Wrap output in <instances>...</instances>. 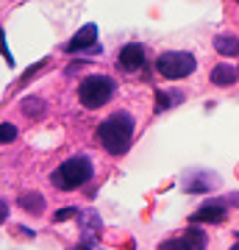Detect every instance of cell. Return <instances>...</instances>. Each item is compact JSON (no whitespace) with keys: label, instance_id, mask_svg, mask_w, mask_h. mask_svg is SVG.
<instances>
[{"label":"cell","instance_id":"cell-1","mask_svg":"<svg viewBox=\"0 0 239 250\" xmlns=\"http://www.w3.org/2000/svg\"><path fill=\"white\" fill-rule=\"evenodd\" d=\"M133 131H136V123L128 111H114L109 114L103 123L98 125V139L103 145V150L111 153V156H123L133 142Z\"/></svg>","mask_w":239,"mask_h":250},{"label":"cell","instance_id":"cell-2","mask_svg":"<svg viewBox=\"0 0 239 250\" xmlns=\"http://www.w3.org/2000/svg\"><path fill=\"white\" fill-rule=\"evenodd\" d=\"M95 175V164L89 156H72V159L62 161L59 167L50 175V184L62 192H70V189H78L84 184H89Z\"/></svg>","mask_w":239,"mask_h":250},{"label":"cell","instance_id":"cell-3","mask_svg":"<svg viewBox=\"0 0 239 250\" xmlns=\"http://www.w3.org/2000/svg\"><path fill=\"white\" fill-rule=\"evenodd\" d=\"M117 92V81L111 75H87V78L78 83V98L84 108H100L106 106L109 100L114 98Z\"/></svg>","mask_w":239,"mask_h":250},{"label":"cell","instance_id":"cell-4","mask_svg":"<svg viewBox=\"0 0 239 250\" xmlns=\"http://www.w3.org/2000/svg\"><path fill=\"white\" fill-rule=\"evenodd\" d=\"M156 70L167 81H181L197 70V62L195 56L186 53V50H167V53H161L156 59Z\"/></svg>","mask_w":239,"mask_h":250},{"label":"cell","instance_id":"cell-5","mask_svg":"<svg viewBox=\"0 0 239 250\" xmlns=\"http://www.w3.org/2000/svg\"><path fill=\"white\" fill-rule=\"evenodd\" d=\"M228 203H237V200H222V197H209L195 214L189 217V225H200V223H214L220 225L225 217H228Z\"/></svg>","mask_w":239,"mask_h":250},{"label":"cell","instance_id":"cell-6","mask_svg":"<svg viewBox=\"0 0 239 250\" xmlns=\"http://www.w3.org/2000/svg\"><path fill=\"white\" fill-rule=\"evenodd\" d=\"M64 50H67V53H84V50H89V53H98V50H100V45H98V25H95V22L84 25L78 34H75L70 42L64 45Z\"/></svg>","mask_w":239,"mask_h":250},{"label":"cell","instance_id":"cell-7","mask_svg":"<svg viewBox=\"0 0 239 250\" xmlns=\"http://www.w3.org/2000/svg\"><path fill=\"white\" fill-rule=\"evenodd\" d=\"M142 64H145V47L139 42H131V45H125L120 53H117V70L120 72H136L142 70Z\"/></svg>","mask_w":239,"mask_h":250},{"label":"cell","instance_id":"cell-8","mask_svg":"<svg viewBox=\"0 0 239 250\" xmlns=\"http://www.w3.org/2000/svg\"><path fill=\"white\" fill-rule=\"evenodd\" d=\"M239 78V70H234V64H217L212 70V83L214 86H234Z\"/></svg>","mask_w":239,"mask_h":250},{"label":"cell","instance_id":"cell-9","mask_svg":"<svg viewBox=\"0 0 239 250\" xmlns=\"http://www.w3.org/2000/svg\"><path fill=\"white\" fill-rule=\"evenodd\" d=\"M17 203L22 211H28V214H34L39 217L44 211V197L39 195V192H22V195L17 197Z\"/></svg>","mask_w":239,"mask_h":250},{"label":"cell","instance_id":"cell-10","mask_svg":"<svg viewBox=\"0 0 239 250\" xmlns=\"http://www.w3.org/2000/svg\"><path fill=\"white\" fill-rule=\"evenodd\" d=\"M214 50H217L220 56L234 59V56H239V39L234 34H220L217 39H214Z\"/></svg>","mask_w":239,"mask_h":250},{"label":"cell","instance_id":"cell-11","mask_svg":"<svg viewBox=\"0 0 239 250\" xmlns=\"http://www.w3.org/2000/svg\"><path fill=\"white\" fill-rule=\"evenodd\" d=\"M184 242L189 245V250H206V231L200 228V225H189L184 231Z\"/></svg>","mask_w":239,"mask_h":250},{"label":"cell","instance_id":"cell-12","mask_svg":"<svg viewBox=\"0 0 239 250\" xmlns=\"http://www.w3.org/2000/svg\"><path fill=\"white\" fill-rule=\"evenodd\" d=\"M20 108H22V114L31 117V120H42L44 117V100L42 98H25L20 103Z\"/></svg>","mask_w":239,"mask_h":250},{"label":"cell","instance_id":"cell-13","mask_svg":"<svg viewBox=\"0 0 239 250\" xmlns=\"http://www.w3.org/2000/svg\"><path fill=\"white\" fill-rule=\"evenodd\" d=\"M212 175H214V172H212ZM212 175H206L203 181L186 178V181H184V189H186V192H192V195H197V192H209L212 187H217V178H212Z\"/></svg>","mask_w":239,"mask_h":250},{"label":"cell","instance_id":"cell-14","mask_svg":"<svg viewBox=\"0 0 239 250\" xmlns=\"http://www.w3.org/2000/svg\"><path fill=\"white\" fill-rule=\"evenodd\" d=\"M159 250H189V245L184 242V236H173V239H164V242H161Z\"/></svg>","mask_w":239,"mask_h":250},{"label":"cell","instance_id":"cell-15","mask_svg":"<svg viewBox=\"0 0 239 250\" xmlns=\"http://www.w3.org/2000/svg\"><path fill=\"white\" fill-rule=\"evenodd\" d=\"M0 131H3V134H0L3 145H9V142H14V139H17V128H14L11 123H3V125H0Z\"/></svg>","mask_w":239,"mask_h":250},{"label":"cell","instance_id":"cell-16","mask_svg":"<svg viewBox=\"0 0 239 250\" xmlns=\"http://www.w3.org/2000/svg\"><path fill=\"white\" fill-rule=\"evenodd\" d=\"M72 217H78V208H75V206H70V208H59V211H56V223H67V220H72Z\"/></svg>","mask_w":239,"mask_h":250},{"label":"cell","instance_id":"cell-17","mask_svg":"<svg viewBox=\"0 0 239 250\" xmlns=\"http://www.w3.org/2000/svg\"><path fill=\"white\" fill-rule=\"evenodd\" d=\"M173 100H181V95H175V98H167L164 92H159V106H156V111H164V108H170V103Z\"/></svg>","mask_w":239,"mask_h":250},{"label":"cell","instance_id":"cell-18","mask_svg":"<svg viewBox=\"0 0 239 250\" xmlns=\"http://www.w3.org/2000/svg\"><path fill=\"white\" fill-rule=\"evenodd\" d=\"M231 250H239V242H237V245H234V248H231Z\"/></svg>","mask_w":239,"mask_h":250},{"label":"cell","instance_id":"cell-19","mask_svg":"<svg viewBox=\"0 0 239 250\" xmlns=\"http://www.w3.org/2000/svg\"><path fill=\"white\" fill-rule=\"evenodd\" d=\"M237 3H239V0H237Z\"/></svg>","mask_w":239,"mask_h":250}]
</instances>
